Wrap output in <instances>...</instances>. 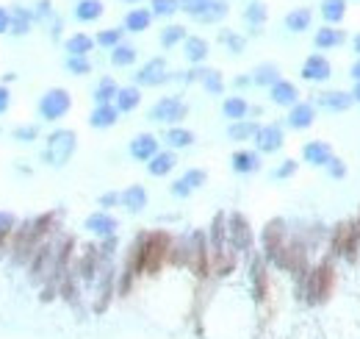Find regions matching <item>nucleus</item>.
Instances as JSON below:
<instances>
[{"mask_svg":"<svg viewBox=\"0 0 360 339\" xmlns=\"http://www.w3.org/2000/svg\"><path fill=\"white\" fill-rule=\"evenodd\" d=\"M97 206H100L103 212L117 209V206H120V192H103V195L97 198Z\"/></svg>","mask_w":360,"mask_h":339,"instance_id":"nucleus-50","label":"nucleus"},{"mask_svg":"<svg viewBox=\"0 0 360 339\" xmlns=\"http://www.w3.org/2000/svg\"><path fill=\"white\" fill-rule=\"evenodd\" d=\"M47 25H50V36H53V39H58V36H61V28H64V22H61L58 17H53Z\"/></svg>","mask_w":360,"mask_h":339,"instance_id":"nucleus-53","label":"nucleus"},{"mask_svg":"<svg viewBox=\"0 0 360 339\" xmlns=\"http://www.w3.org/2000/svg\"><path fill=\"white\" fill-rule=\"evenodd\" d=\"M247 278H249V298H252V303L255 306H266L272 301V276H269V265L263 262L261 253H249Z\"/></svg>","mask_w":360,"mask_h":339,"instance_id":"nucleus-3","label":"nucleus"},{"mask_svg":"<svg viewBox=\"0 0 360 339\" xmlns=\"http://www.w3.org/2000/svg\"><path fill=\"white\" fill-rule=\"evenodd\" d=\"M255 134H258V123L255 120H238V123H230L227 125V139L230 142H238V145L252 142Z\"/></svg>","mask_w":360,"mask_h":339,"instance_id":"nucleus-32","label":"nucleus"},{"mask_svg":"<svg viewBox=\"0 0 360 339\" xmlns=\"http://www.w3.org/2000/svg\"><path fill=\"white\" fill-rule=\"evenodd\" d=\"M352 50H355V53L360 56V33H355V36H352Z\"/></svg>","mask_w":360,"mask_h":339,"instance_id":"nucleus-57","label":"nucleus"},{"mask_svg":"<svg viewBox=\"0 0 360 339\" xmlns=\"http://www.w3.org/2000/svg\"><path fill=\"white\" fill-rule=\"evenodd\" d=\"M222 117H227L230 123L249 120V100L241 97V95H227V97L222 100Z\"/></svg>","mask_w":360,"mask_h":339,"instance_id":"nucleus-28","label":"nucleus"},{"mask_svg":"<svg viewBox=\"0 0 360 339\" xmlns=\"http://www.w3.org/2000/svg\"><path fill=\"white\" fill-rule=\"evenodd\" d=\"M8 14H11V28H8V33L11 36H25V33H31V28H33V8H28V6H22V3H11L8 6Z\"/></svg>","mask_w":360,"mask_h":339,"instance_id":"nucleus-20","label":"nucleus"},{"mask_svg":"<svg viewBox=\"0 0 360 339\" xmlns=\"http://www.w3.org/2000/svg\"><path fill=\"white\" fill-rule=\"evenodd\" d=\"M11 139L19 142V145H33V142L42 139V131H39L36 123H19V125L11 128Z\"/></svg>","mask_w":360,"mask_h":339,"instance_id":"nucleus-39","label":"nucleus"},{"mask_svg":"<svg viewBox=\"0 0 360 339\" xmlns=\"http://www.w3.org/2000/svg\"><path fill=\"white\" fill-rule=\"evenodd\" d=\"M142 89L136 86V84H131V86H120V92H117V97H114V106H117V111L120 114H131V111H136L139 106H142Z\"/></svg>","mask_w":360,"mask_h":339,"instance_id":"nucleus-25","label":"nucleus"},{"mask_svg":"<svg viewBox=\"0 0 360 339\" xmlns=\"http://www.w3.org/2000/svg\"><path fill=\"white\" fill-rule=\"evenodd\" d=\"M136 58H139V50H136V45H131V42H122V45H117V47L111 50V64H114V67H133Z\"/></svg>","mask_w":360,"mask_h":339,"instance_id":"nucleus-38","label":"nucleus"},{"mask_svg":"<svg viewBox=\"0 0 360 339\" xmlns=\"http://www.w3.org/2000/svg\"><path fill=\"white\" fill-rule=\"evenodd\" d=\"M172 81V70H170V64H167V58L164 56H156V58H147L136 72H133V84L139 86V89H145V86H164V84H170Z\"/></svg>","mask_w":360,"mask_h":339,"instance_id":"nucleus-9","label":"nucleus"},{"mask_svg":"<svg viewBox=\"0 0 360 339\" xmlns=\"http://www.w3.org/2000/svg\"><path fill=\"white\" fill-rule=\"evenodd\" d=\"M219 42H222L230 53H236V56L244 53V47H247V39H244L241 33H236V31H222V33H219Z\"/></svg>","mask_w":360,"mask_h":339,"instance_id":"nucleus-44","label":"nucleus"},{"mask_svg":"<svg viewBox=\"0 0 360 339\" xmlns=\"http://www.w3.org/2000/svg\"><path fill=\"white\" fill-rule=\"evenodd\" d=\"M249 78H252V84L255 86H263V89H272L283 75H280V67L277 64H272V61H263V64H258L252 72H249Z\"/></svg>","mask_w":360,"mask_h":339,"instance_id":"nucleus-30","label":"nucleus"},{"mask_svg":"<svg viewBox=\"0 0 360 339\" xmlns=\"http://www.w3.org/2000/svg\"><path fill=\"white\" fill-rule=\"evenodd\" d=\"M103 11H106L103 0H78L75 8H72L78 22H97L103 17Z\"/></svg>","mask_w":360,"mask_h":339,"instance_id":"nucleus-33","label":"nucleus"},{"mask_svg":"<svg viewBox=\"0 0 360 339\" xmlns=\"http://www.w3.org/2000/svg\"><path fill=\"white\" fill-rule=\"evenodd\" d=\"M316 123V103L311 100H300L297 106L288 109V117H286V125L294 128V131H305Z\"/></svg>","mask_w":360,"mask_h":339,"instance_id":"nucleus-17","label":"nucleus"},{"mask_svg":"<svg viewBox=\"0 0 360 339\" xmlns=\"http://www.w3.org/2000/svg\"><path fill=\"white\" fill-rule=\"evenodd\" d=\"M36 111H39V120H44V123H58V120H64V117L72 111V95H69V89H64V86L47 89V92L39 97Z\"/></svg>","mask_w":360,"mask_h":339,"instance_id":"nucleus-5","label":"nucleus"},{"mask_svg":"<svg viewBox=\"0 0 360 339\" xmlns=\"http://www.w3.org/2000/svg\"><path fill=\"white\" fill-rule=\"evenodd\" d=\"M8 28H11V14H8L6 6H0V36L8 33Z\"/></svg>","mask_w":360,"mask_h":339,"instance_id":"nucleus-52","label":"nucleus"},{"mask_svg":"<svg viewBox=\"0 0 360 339\" xmlns=\"http://www.w3.org/2000/svg\"><path fill=\"white\" fill-rule=\"evenodd\" d=\"M117 92H120V84L111 78V75H103L97 84H95V89H92V97H95V106H106V103H114V97H117Z\"/></svg>","mask_w":360,"mask_h":339,"instance_id":"nucleus-31","label":"nucleus"},{"mask_svg":"<svg viewBox=\"0 0 360 339\" xmlns=\"http://www.w3.org/2000/svg\"><path fill=\"white\" fill-rule=\"evenodd\" d=\"M197 142V134L191 131V128H186V125H170L167 131H164V145L170 148V150H186V148H191Z\"/></svg>","mask_w":360,"mask_h":339,"instance_id":"nucleus-24","label":"nucleus"},{"mask_svg":"<svg viewBox=\"0 0 360 339\" xmlns=\"http://www.w3.org/2000/svg\"><path fill=\"white\" fill-rule=\"evenodd\" d=\"M255 150L261 156H272V153H280L283 145H286V131L280 123H266V125H258V134H255Z\"/></svg>","mask_w":360,"mask_h":339,"instance_id":"nucleus-10","label":"nucleus"},{"mask_svg":"<svg viewBox=\"0 0 360 339\" xmlns=\"http://www.w3.org/2000/svg\"><path fill=\"white\" fill-rule=\"evenodd\" d=\"M75 150H78V134L72 128H53L44 136V148H42L39 159H42V164L58 170V167H67L72 161Z\"/></svg>","mask_w":360,"mask_h":339,"instance_id":"nucleus-2","label":"nucleus"},{"mask_svg":"<svg viewBox=\"0 0 360 339\" xmlns=\"http://www.w3.org/2000/svg\"><path fill=\"white\" fill-rule=\"evenodd\" d=\"M178 167V153L175 150H158L150 161H147V173L153 175V178H167V175H172V170Z\"/></svg>","mask_w":360,"mask_h":339,"instance_id":"nucleus-23","label":"nucleus"},{"mask_svg":"<svg viewBox=\"0 0 360 339\" xmlns=\"http://www.w3.org/2000/svg\"><path fill=\"white\" fill-rule=\"evenodd\" d=\"M300 281V298L308 303V306H322V303H327L330 301V295H333V290H336V267H333V262H319V265H313L302 278H297Z\"/></svg>","mask_w":360,"mask_h":339,"instance_id":"nucleus-1","label":"nucleus"},{"mask_svg":"<svg viewBox=\"0 0 360 339\" xmlns=\"http://www.w3.org/2000/svg\"><path fill=\"white\" fill-rule=\"evenodd\" d=\"M83 228H86L92 237H97V239H108V237H117L120 220H117L111 212L97 209V212H92V214L83 220Z\"/></svg>","mask_w":360,"mask_h":339,"instance_id":"nucleus-12","label":"nucleus"},{"mask_svg":"<svg viewBox=\"0 0 360 339\" xmlns=\"http://www.w3.org/2000/svg\"><path fill=\"white\" fill-rule=\"evenodd\" d=\"M227 239H230V248L238 256L255 253V234H252L249 220L241 212H230L227 214Z\"/></svg>","mask_w":360,"mask_h":339,"instance_id":"nucleus-8","label":"nucleus"},{"mask_svg":"<svg viewBox=\"0 0 360 339\" xmlns=\"http://www.w3.org/2000/svg\"><path fill=\"white\" fill-rule=\"evenodd\" d=\"M122 3H131L133 6V3H142V0H122Z\"/></svg>","mask_w":360,"mask_h":339,"instance_id":"nucleus-59","label":"nucleus"},{"mask_svg":"<svg viewBox=\"0 0 360 339\" xmlns=\"http://www.w3.org/2000/svg\"><path fill=\"white\" fill-rule=\"evenodd\" d=\"M269 100H272L275 106H280V109H291V106H297V103H300V89H297V84H294V81L280 78V81L269 89Z\"/></svg>","mask_w":360,"mask_h":339,"instance_id":"nucleus-21","label":"nucleus"},{"mask_svg":"<svg viewBox=\"0 0 360 339\" xmlns=\"http://www.w3.org/2000/svg\"><path fill=\"white\" fill-rule=\"evenodd\" d=\"M64 70L69 75H89L92 72V58L89 56H67L64 58Z\"/></svg>","mask_w":360,"mask_h":339,"instance_id":"nucleus-43","label":"nucleus"},{"mask_svg":"<svg viewBox=\"0 0 360 339\" xmlns=\"http://www.w3.org/2000/svg\"><path fill=\"white\" fill-rule=\"evenodd\" d=\"M350 75H352V78H355V81H358V84H360V58H358V61H355V64H352V70H350Z\"/></svg>","mask_w":360,"mask_h":339,"instance_id":"nucleus-55","label":"nucleus"},{"mask_svg":"<svg viewBox=\"0 0 360 339\" xmlns=\"http://www.w3.org/2000/svg\"><path fill=\"white\" fill-rule=\"evenodd\" d=\"M150 25H153V11L145 8V6L131 8V11L125 14V19H122V28L131 31V33H145Z\"/></svg>","mask_w":360,"mask_h":339,"instance_id":"nucleus-27","label":"nucleus"},{"mask_svg":"<svg viewBox=\"0 0 360 339\" xmlns=\"http://www.w3.org/2000/svg\"><path fill=\"white\" fill-rule=\"evenodd\" d=\"M153 17H175L180 11V0H150Z\"/></svg>","mask_w":360,"mask_h":339,"instance_id":"nucleus-45","label":"nucleus"},{"mask_svg":"<svg viewBox=\"0 0 360 339\" xmlns=\"http://www.w3.org/2000/svg\"><path fill=\"white\" fill-rule=\"evenodd\" d=\"M120 123V111L114 103H106V106H95L92 114H89V125L95 131H106V128H114Z\"/></svg>","mask_w":360,"mask_h":339,"instance_id":"nucleus-26","label":"nucleus"},{"mask_svg":"<svg viewBox=\"0 0 360 339\" xmlns=\"http://www.w3.org/2000/svg\"><path fill=\"white\" fill-rule=\"evenodd\" d=\"M300 75H302V81H308V84H325V81H330V75H333V64L327 61V56L313 53V56H308V58L302 61Z\"/></svg>","mask_w":360,"mask_h":339,"instance_id":"nucleus-13","label":"nucleus"},{"mask_svg":"<svg viewBox=\"0 0 360 339\" xmlns=\"http://www.w3.org/2000/svg\"><path fill=\"white\" fill-rule=\"evenodd\" d=\"M64 50H67V56H89V53L95 50V36H89V33L78 31V33L67 36Z\"/></svg>","mask_w":360,"mask_h":339,"instance_id":"nucleus-34","label":"nucleus"},{"mask_svg":"<svg viewBox=\"0 0 360 339\" xmlns=\"http://www.w3.org/2000/svg\"><path fill=\"white\" fill-rule=\"evenodd\" d=\"M352 97H355V103H360V84H355V89H352Z\"/></svg>","mask_w":360,"mask_h":339,"instance_id":"nucleus-58","label":"nucleus"},{"mask_svg":"<svg viewBox=\"0 0 360 339\" xmlns=\"http://www.w3.org/2000/svg\"><path fill=\"white\" fill-rule=\"evenodd\" d=\"M56 14H53V0H36L33 6V19L36 22H50Z\"/></svg>","mask_w":360,"mask_h":339,"instance_id":"nucleus-48","label":"nucleus"},{"mask_svg":"<svg viewBox=\"0 0 360 339\" xmlns=\"http://www.w3.org/2000/svg\"><path fill=\"white\" fill-rule=\"evenodd\" d=\"M322 17L327 25H338L347 17V0H322Z\"/></svg>","mask_w":360,"mask_h":339,"instance_id":"nucleus-41","label":"nucleus"},{"mask_svg":"<svg viewBox=\"0 0 360 339\" xmlns=\"http://www.w3.org/2000/svg\"><path fill=\"white\" fill-rule=\"evenodd\" d=\"M8 109H11V89L0 84V117H3Z\"/></svg>","mask_w":360,"mask_h":339,"instance_id":"nucleus-51","label":"nucleus"},{"mask_svg":"<svg viewBox=\"0 0 360 339\" xmlns=\"http://www.w3.org/2000/svg\"><path fill=\"white\" fill-rule=\"evenodd\" d=\"M330 251L338 256V259H347V262H358L360 253V231L358 223L350 220V223H338L333 237H330Z\"/></svg>","mask_w":360,"mask_h":339,"instance_id":"nucleus-6","label":"nucleus"},{"mask_svg":"<svg viewBox=\"0 0 360 339\" xmlns=\"http://www.w3.org/2000/svg\"><path fill=\"white\" fill-rule=\"evenodd\" d=\"M286 242H288V228H286V223H283L280 217L269 220V223L263 226V231H261V256H263V262H266L269 267H277Z\"/></svg>","mask_w":360,"mask_h":339,"instance_id":"nucleus-4","label":"nucleus"},{"mask_svg":"<svg viewBox=\"0 0 360 339\" xmlns=\"http://www.w3.org/2000/svg\"><path fill=\"white\" fill-rule=\"evenodd\" d=\"M311 22H313V14H311V8H294V11H288L286 14V28L291 31V33H302V31H308L311 28Z\"/></svg>","mask_w":360,"mask_h":339,"instance_id":"nucleus-36","label":"nucleus"},{"mask_svg":"<svg viewBox=\"0 0 360 339\" xmlns=\"http://www.w3.org/2000/svg\"><path fill=\"white\" fill-rule=\"evenodd\" d=\"M297 167H300L297 159H283V161L272 170V178H275V181H288V178L297 175Z\"/></svg>","mask_w":360,"mask_h":339,"instance_id":"nucleus-46","label":"nucleus"},{"mask_svg":"<svg viewBox=\"0 0 360 339\" xmlns=\"http://www.w3.org/2000/svg\"><path fill=\"white\" fill-rule=\"evenodd\" d=\"M355 223H358V231H360V217H358V220H355Z\"/></svg>","mask_w":360,"mask_h":339,"instance_id":"nucleus-60","label":"nucleus"},{"mask_svg":"<svg viewBox=\"0 0 360 339\" xmlns=\"http://www.w3.org/2000/svg\"><path fill=\"white\" fill-rule=\"evenodd\" d=\"M158 150H161V139H158L156 134H150V131L136 134V136L131 139V145H128L131 159H133V161H145V164H147Z\"/></svg>","mask_w":360,"mask_h":339,"instance_id":"nucleus-14","label":"nucleus"},{"mask_svg":"<svg viewBox=\"0 0 360 339\" xmlns=\"http://www.w3.org/2000/svg\"><path fill=\"white\" fill-rule=\"evenodd\" d=\"M327 175L330 178H336V181H341V178H347V164H344V159H338V156H333L330 161H327Z\"/></svg>","mask_w":360,"mask_h":339,"instance_id":"nucleus-49","label":"nucleus"},{"mask_svg":"<svg viewBox=\"0 0 360 339\" xmlns=\"http://www.w3.org/2000/svg\"><path fill=\"white\" fill-rule=\"evenodd\" d=\"M183 56H186V61H188L191 67H202V64L208 61V56H211L208 39H205V36H186V42H183Z\"/></svg>","mask_w":360,"mask_h":339,"instance_id":"nucleus-22","label":"nucleus"},{"mask_svg":"<svg viewBox=\"0 0 360 339\" xmlns=\"http://www.w3.org/2000/svg\"><path fill=\"white\" fill-rule=\"evenodd\" d=\"M261 167H263V161H261V153H258V150L238 148V150L230 156V170H233L236 175H255Z\"/></svg>","mask_w":360,"mask_h":339,"instance_id":"nucleus-16","label":"nucleus"},{"mask_svg":"<svg viewBox=\"0 0 360 339\" xmlns=\"http://www.w3.org/2000/svg\"><path fill=\"white\" fill-rule=\"evenodd\" d=\"M344 42H347V33H344L341 28H333V25L319 28V31H316V36H313L316 50H336V47H341Z\"/></svg>","mask_w":360,"mask_h":339,"instance_id":"nucleus-29","label":"nucleus"},{"mask_svg":"<svg viewBox=\"0 0 360 339\" xmlns=\"http://www.w3.org/2000/svg\"><path fill=\"white\" fill-rule=\"evenodd\" d=\"M17 226H19L17 214H14V212H3V209H0V239H11V237H14V231H17Z\"/></svg>","mask_w":360,"mask_h":339,"instance_id":"nucleus-47","label":"nucleus"},{"mask_svg":"<svg viewBox=\"0 0 360 339\" xmlns=\"http://www.w3.org/2000/svg\"><path fill=\"white\" fill-rule=\"evenodd\" d=\"M269 19V8H266V3H261V0H252V3H247V8H244V22L258 33L261 31V25Z\"/></svg>","mask_w":360,"mask_h":339,"instance_id":"nucleus-35","label":"nucleus"},{"mask_svg":"<svg viewBox=\"0 0 360 339\" xmlns=\"http://www.w3.org/2000/svg\"><path fill=\"white\" fill-rule=\"evenodd\" d=\"M186 36H188L186 25H180V22H170L167 28H161L158 42H161V47H164V50H172L175 45H183V42H186Z\"/></svg>","mask_w":360,"mask_h":339,"instance_id":"nucleus-37","label":"nucleus"},{"mask_svg":"<svg viewBox=\"0 0 360 339\" xmlns=\"http://www.w3.org/2000/svg\"><path fill=\"white\" fill-rule=\"evenodd\" d=\"M188 117V103L178 97V95H164V97H158L153 106H150V111H147V120H153V123H161V125H180L183 120Z\"/></svg>","mask_w":360,"mask_h":339,"instance_id":"nucleus-7","label":"nucleus"},{"mask_svg":"<svg viewBox=\"0 0 360 339\" xmlns=\"http://www.w3.org/2000/svg\"><path fill=\"white\" fill-rule=\"evenodd\" d=\"M122 36H125V28H103V31H97L95 45H100L106 50H114L117 45H122Z\"/></svg>","mask_w":360,"mask_h":339,"instance_id":"nucleus-42","label":"nucleus"},{"mask_svg":"<svg viewBox=\"0 0 360 339\" xmlns=\"http://www.w3.org/2000/svg\"><path fill=\"white\" fill-rule=\"evenodd\" d=\"M333 159V148L325 139H311L302 145V161L311 167H327V161Z\"/></svg>","mask_w":360,"mask_h":339,"instance_id":"nucleus-19","label":"nucleus"},{"mask_svg":"<svg viewBox=\"0 0 360 339\" xmlns=\"http://www.w3.org/2000/svg\"><path fill=\"white\" fill-rule=\"evenodd\" d=\"M199 84H202V89H205L208 95H213V97L224 95V75H222L219 70H211V67H205V72H202Z\"/></svg>","mask_w":360,"mask_h":339,"instance_id":"nucleus-40","label":"nucleus"},{"mask_svg":"<svg viewBox=\"0 0 360 339\" xmlns=\"http://www.w3.org/2000/svg\"><path fill=\"white\" fill-rule=\"evenodd\" d=\"M205 181H208V173H205L202 167H191V170H186L180 178H175V181L170 184V192H172V198L186 200V198H191L199 187H205Z\"/></svg>","mask_w":360,"mask_h":339,"instance_id":"nucleus-11","label":"nucleus"},{"mask_svg":"<svg viewBox=\"0 0 360 339\" xmlns=\"http://www.w3.org/2000/svg\"><path fill=\"white\" fill-rule=\"evenodd\" d=\"M147 203H150V195H147V189L142 184H131V187H125L120 192V206L128 214H142L147 209Z\"/></svg>","mask_w":360,"mask_h":339,"instance_id":"nucleus-18","label":"nucleus"},{"mask_svg":"<svg viewBox=\"0 0 360 339\" xmlns=\"http://www.w3.org/2000/svg\"><path fill=\"white\" fill-rule=\"evenodd\" d=\"M233 86H236V89H247V86H252V78H249V75H236V78H233Z\"/></svg>","mask_w":360,"mask_h":339,"instance_id":"nucleus-54","label":"nucleus"},{"mask_svg":"<svg viewBox=\"0 0 360 339\" xmlns=\"http://www.w3.org/2000/svg\"><path fill=\"white\" fill-rule=\"evenodd\" d=\"M316 106H322L325 111H350L355 106V97L352 92H344V89H325V92H316Z\"/></svg>","mask_w":360,"mask_h":339,"instance_id":"nucleus-15","label":"nucleus"},{"mask_svg":"<svg viewBox=\"0 0 360 339\" xmlns=\"http://www.w3.org/2000/svg\"><path fill=\"white\" fill-rule=\"evenodd\" d=\"M11 81H17V75H14V72H6V75H3V86H8Z\"/></svg>","mask_w":360,"mask_h":339,"instance_id":"nucleus-56","label":"nucleus"}]
</instances>
